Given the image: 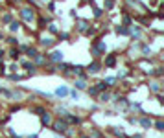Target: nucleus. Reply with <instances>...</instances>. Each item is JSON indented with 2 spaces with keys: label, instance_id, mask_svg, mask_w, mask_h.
<instances>
[{
  "label": "nucleus",
  "instance_id": "obj_36",
  "mask_svg": "<svg viewBox=\"0 0 164 138\" xmlns=\"http://www.w3.org/2000/svg\"><path fill=\"white\" fill-rule=\"evenodd\" d=\"M28 138H37V135H30V136H28Z\"/></svg>",
  "mask_w": 164,
  "mask_h": 138
},
{
  "label": "nucleus",
  "instance_id": "obj_35",
  "mask_svg": "<svg viewBox=\"0 0 164 138\" xmlns=\"http://www.w3.org/2000/svg\"><path fill=\"white\" fill-rule=\"evenodd\" d=\"M4 57V50H0V59H2Z\"/></svg>",
  "mask_w": 164,
  "mask_h": 138
},
{
  "label": "nucleus",
  "instance_id": "obj_3",
  "mask_svg": "<svg viewBox=\"0 0 164 138\" xmlns=\"http://www.w3.org/2000/svg\"><path fill=\"white\" fill-rule=\"evenodd\" d=\"M20 15H22V18H24V20H28V22L35 18V13H33L32 9H30V7H24V9L20 11Z\"/></svg>",
  "mask_w": 164,
  "mask_h": 138
},
{
  "label": "nucleus",
  "instance_id": "obj_23",
  "mask_svg": "<svg viewBox=\"0 0 164 138\" xmlns=\"http://www.w3.org/2000/svg\"><path fill=\"white\" fill-rule=\"evenodd\" d=\"M35 63H37V65H46V59L42 57V55H37V57H35Z\"/></svg>",
  "mask_w": 164,
  "mask_h": 138
},
{
  "label": "nucleus",
  "instance_id": "obj_16",
  "mask_svg": "<svg viewBox=\"0 0 164 138\" xmlns=\"http://www.w3.org/2000/svg\"><path fill=\"white\" fill-rule=\"evenodd\" d=\"M116 33H118V35H127L129 30H127L126 26H116Z\"/></svg>",
  "mask_w": 164,
  "mask_h": 138
},
{
  "label": "nucleus",
  "instance_id": "obj_8",
  "mask_svg": "<svg viewBox=\"0 0 164 138\" xmlns=\"http://www.w3.org/2000/svg\"><path fill=\"white\" fill-rule=\"evenodd\" d=\"M149 90H151V92H161V90H162V86H161V83H159V81H153V83H149Z\"/></svg>",
  "mask_w": 164,
  "mask_h": 138
},
{
  "label": "nucleus",
  "instance_id": "obj_5",
  "mask_svg": "<svg viewBox=\"0 0 164 138\" xmlns=\"http://www.w3.org/2000/svg\"><path fill=\"white\" fill-rule=\"evenodd\" d=\"M41 123L42 125H52V114H50V112L41 114Z\"/></svg>",
  "mask_w": 164,
  "mask_h": 138
},
{
  "label": "nucleus",
  "instance_id": "obj_1",
  "mask_svg": "<svg viewBox=\"0 0 164 138\" xmlns=\"http://www.w3.org/2000/svg\"><path fill=\"white\" fill-rule=\"evenodd\" d=\"M52 129L56 133H61V135H63V133H66V129H68V125H66V121L65 120H56V121H52Z\"/></svg>",
  "mask_w": 164,
  "mask_h": 138
},
{
  "label": "nucleus",
  "instance_id": "obj_24",
  "mask_svg": "<svg viewBox=\"0 0 164 138\" xmlns=\"http://www.w3.org/2000/svg\"><path fill=\"white\" fill-rule=\"evenodd\" d=\"M19 28H20L19 22H11V24H9V30H11V31H19Z\"/></svg>",
  "mask_w": 164,
  "mask_h": 138
},
{
  "label": "nucleus",
  "instance_id": "obj_2",
  "mask_svg": "<svg viewBox=\"0 0 164 138\" xmlns=\"http://www.w3.org/2000/svg\"><path fill=\"white\" fill-rule=\"evenodd\" d=\"M103 52H105V44L94 41V44H92V53H94L96 57H100V53H103Z\"/></svg>",
  "mask_w": 164,
  "mask_h": 138
},
{
  "label": "nucleus",
  "instance_id": "obj_26",
  "mask_svg": "<svg viewBox=\"0 0 164 138\" xmlns=\"http://www.w3.org/2000/svg\"><path fill=\"white\" fill-rule=\"evenodd\" d=\"M87 92L94 96V94H98V90H96V86H91V88H87Z\"/></svg>",
  "mask_w": 164,
  "mask_h": 138
},
{
  "label": "nucleus",
  "instance_id": "obj_15",
  "mask_svg": "<svg viewBox=\"0 0 164 138\" xmlns=\"http://www.w3.org/2000/svg\"><path fill=\"white\" fill-rule=\"evenodd\" d=\"M114 63H116V55H109V57L105 59V65L107 66H114Z\"/></svg>",
  "mask_w": 164,
  "mask_h": 138
},
{
  "label": "nucleus",
  "instance_id": "obj_9",
  "mask_svg": "<svg viewBox=\"0 0 164 138\" xmlns=\"http://www.w3.org/2000/svg\"><path fill=\"white\" fill-rule=\"evenodd\" d=\"M54 42H56V41H54L52 37H42V39H41V44H42V46H46V48L54 46Z\"/></svg>",
  "mask_w": 164,
  "mask_h": 138
},
{
  "label": "nucleus",
  "instance_id": "obj_21",
  "mask_svg": "<svg viewBox=\"0 0 164 138\" xmlns=\"http://www.w3.org/2000/svg\"><path fill=\"white\" fill-rule=\"evenodd\" d=\"M155 129H157V131H164V121L157 120V121H155Z\"/></svg>",
  "mask_w": 164,
  "mask_h": 138
},
{
  "label": "nucleus",
  "instance_id": "obj_13",
  "mask_svg": "<svg viewBox=\"0 0 164 138\" xmlns=\"http://www.w3.org/2000/svg\"><path fill=\"white\" fill-rule=\"evenodd\" d=\"M140 125H142L144 129H147V127H151V125H153V121H151L149 118H142V120H140Z\"/></svg>",
  "mask_w": 164,
  "mask_h": 138
},
{
  "label": "nucleus",
  "instance_id": "obj_7",
  "mask_svg": "<svg viewBox=\"0 0 164 138\" xmlns=\"http://www.w3.org/2000/svg\"><path fill=\"white\" fill-rule=\"evenodd\" d=\"M89 74H96V72H100V63L98 61H92L91 65H89Z\"/></svg>",
  "mask_w": 164,
  "mask_h": 138
},
{
  "label": "nucleus",
  "instance_id": "obj_22",
  "mask_svg": "<svg viewBox=\"0 0 164 138\" xmlns=\"http://www.w3.org/2000/svg\"><path fill=\"white\" fill-rule=\"evenodd\" d=\"M9 55H11V57H13V59H17L19 55H20V52H19V48H11V52H9Z\"/></svg>",
  "mask_w": 164,
  "mask_h": 138
},
{
  "label": "nucleus",
  "instance_id": "obj_31",
  "mask_svg": "<svg viewBox=\"0 0 164 138\" xmlns=\"http://www.w3.org/2000/svg\"><path fill=\"white\" fill-rule=\"evenodd\" d=\"M7 42H9V44H17V39H15V37H9V39H7Z\"/></svg>",
  "mask_w": 164,
  "mask_h": 138
},
{
  "label": "nucleus",
  "instance_id": "obj_17",
  "mask_svg": "<svg viewBox=\"0 0 164 138\" xmlns=\"http://www.w3.org/2000/svg\"><path fill=\"white\" fill-rule=\"evenodd\" d=\"M109 100H111V94H109V92H103V94H100V101H101V103H107Z\"/></svg>",
  "mask_w": 164,
  "mask_h": 138
},
{
  "label": "nucleus",
  "instance_id": "obj_33",
  "mask_svg": "<svg viewBox=\"0 0 164 138\" xmlns=\"http://www.w3.org/2000/svg\"><path fill=\"white\" fill-rule=\"evenodd\" d=\"M94 15L96 17H101V9H94Z\"/></svg>",
  "mask_w": 164,
  "mask_h": 138
},
{
  "label": "nucleus",
  "instance_id": "obj_34",
  "mask_svg": "<svg viewBox=\"0 0 164 138\" xmlns=\"http://www.w3.org/2000/svg\"><path fill=\"white\" fill-rule=\"evenodd\" d=\"M105 6H107V7H112V0H107V2H105Z\"/></svg>",
  "mask_w": 164,
  "mask_h": 138
},
{
  "label": "nucleus",
  "instance_id": "obj_6",
  "mask_svg": "<svg viewBox=\"0 0 164 138\" xmlns=\"http://www.w3.org/2000/svg\"><path fill=\"white\" fill-rule=\"evenodd\" d=\"M48 59L54 61V63H61V61H63V53H61V52H52Z\"/></svg>",
  "mask_w": 164,
  "mask_h": 138
},
{
  "label": "nucleus",
  "instance_id": "obj_27",
  "mask_svg": "<svg viewBox=\"0 0 164 138\" xmlns=\"http://www.w3.org/2000/svg\"><path fill=\"white\" fill-rule=\"evenodd\" d=\"M105 83H107V85H112V83H116V77H107Z\"/></svg>",
  "mask_w": 164,
  "mask_h": 138
},
{
  "label": "nucleus",
  "instance_id": "obj_32",
  "mask_svg": "<svg viewBox=\"0 0 164 138\" xmlns=\"http://www.w3.org/2000/svg\"><path fill=\"white\" fill-rule=\"evenodd\" d=\"M2 20H4V22H11V15H4Z\"/></svg>",
  "mask_w": 164,
  "mask_h": 138
},
{
  "label": "nucleus",
  "instance_id": "obj_4",
  "mask_svg": "<svg viewBox=\"0 0 164 138\" xmlns=\"http://www.w3.org/2000/svg\"><path fill=\"white\" fill-rule=\"evenodd\" d=\"M63 120L66 121V125H68V123H72V125H77V123H81V118H77V116H72V114H66V116L63 118Z\"/></svg>",
  "mask_w": 164,
  "mask_h": 138
},
{
  "label": "nucleus",
  "instance_id": "obj_11",
  "mask_svg": "<svg viewBox=\"0 0 164 138\" xmlns=\"http://www.w3.org/2000/svg\"><path fill=\"white\" fill-rule=\"evenodd\" d=\"M109 131H111V133H114L116 136H122V138H126V133L122 131V127H109Z\"/></svg>",
  "mask_w": 164,
  "mask_h": 138
},
{
  "label": "nucleus",
  "instance_id": "obj_18",
  "mask_svg": "<svg viewBox=\"0 0 164 138\" xmlns=\"http://www.w3.org/2000/svg\"><path fill=\"white\" fill-rule=\"evenodd\" d=\"M57 114H59V118L63 120V118L66 116V114H70V112H68V110H66L65 107H59V109H57Z\"/></svg>",
  "mask_w": 164,
  "mask_h": 138
},
{
  "label": "nucleus",
  "instance_id": "obj_14",
  "mask_svg": "<svg viewBox=\"0 0 164 138\" xmlns=\"http://www.w3.org/2000/svg\"><path fill=\"white\" fill-rule=\"evenodd\" d=\"M24 68L28 70V74H35V70H37L33 63H24Z\"/></svg>",
  "mask_w": 164,
  "mask_h": 138
},
{
  "label": "nucleus",
  "instance_id": "obj_37",
  "mask_svg": "<svg viewBox=\"0 0 164 138\" xmlns=\"http://www.w3.org/2000/svg\"><path fill=\"white\" fill-rule=\"evenodd\" d=\"M0 39H2V33H0Z\"/></svg>",
  "mask_w": 164,
  "mask_h": 138
},
{
  "label": "nucleus",
  "instance_id": "obj_12",
  "mask_svg": "<svg viewBox=\"0 0 164 138\" xmlns=\"http://www.w3.org/2000/svg\"><path fill=\"white\" fill-rule=\"evenodd\" d=\"M76 88L77 90H87V83H85V79H76Z\"/></svg>",
  "mask_w": 164,
  "mask_h": 138
},
{
  "label": "nucleus",
  "instance_id": "obj_30",
  "mask_svg": "<svg viewBox=\"0 0 164 138\" xmlns=\"http://www.w3.org/2000/svg\"><path fill=\"white\" fill-rule=\"evenodd\" d=\"M48 30L52 31V33H56V31H57V28H56V24H50V26H48Z\"/></svg>",
  "mask_w": 164,
  "mask_h": 138
},
{
  "label": "nucleus",
  "instance_id": "obj_25",
  "mask_svg": "<svg viewBox=\"0 0 164 138\" xmlns=\"http://www.w3.org/2000/svg\"><path fill=\"white\" fill-rule=\"evenodd\" d=\"M68 94L74 98V100H79V94H77V90H68Z\"/></svg>",
  "mask_w": 164,
  "mask_h": 138
},
{
  "label": "nucleus",
  "instance_id": "obj_19",
  "mask_svg": "<svg viewBox=\"0 0 164 138\" xmlns=\"http://www.w3.org/2000/svg\"><path fill=\"white\" fill-rule=\"evenodd\" d=\"M87 22H85V20H79V22H77V30H79V31H87Z\"/></svg>",
  "mask_w": 164,
  "mask_h": 138
},
{
  "label": "nucleus",
  "instance_id": "obj_29",
  "mask_svg": "<svg viewBox=\"0 0 164 138\" xmlns=\"http://www.w3.org/2000/svg\"><path fill=\"white\" fill-rule=\"evenodd\" d=\"M92 138H103V136H101L100 131H94V133H92Z\"/></svg>",
  "mask_w": 164,
  "mask_h": 138
},
{
  "label": "nucleus",
  "instance_id": "obj_10",
  "mask_svg": "<svg viewBox=\"0 0 164 138\" xmlns=\"http://www.w3.org/2000/svg\"><path fill=\"white\" fill-rule=\"evenodd\" d=\"M56 96H57V98H65V96H68V88H66V86H59V88L56 90Z\"/></svg>",
  "mask_w": 164,
  "mask_h": 138
},
{
  "label": "nucleus",
  "instance_id": "obj_28",
  "mask_svg": "<svg viewBox=\"0 0 164 138\" xmlns=\"http://www.w3.org/2000/svg\"><path fill=\"white\" fill-rule=\"evenodd\" d=\"M11 79H13V81H20L22 76H19V74H13V76H11Z\"/></svg>",
  "mask_w": 164,
  "mask_h": 138
},
{
  "label": "nucleus",
  "instance_id": "obj_20",
  "mask_svg": "<svg viewBox=\"0 0 164 138\" xmlns=\"http://www.w3.org/2000/svg\"><path fill=\"white\" fill-rule=\"evenodd\" d=\"M107 88H109V85H107L105 81H100L98 86H96V90H98V92H100V90H107Z\"/></svg>",
  "mask_w": 164,
  "mask_h": 138
}]
</instances>
